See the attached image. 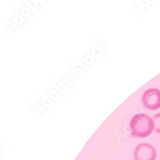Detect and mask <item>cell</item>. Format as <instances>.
<instances>
[{
    "mask_svg": "<svg viewBox=\"0 0 160 160\" xmlns=\"http://www.w3.org/2000/svg\"><path fill=\"white\" fill-rule=\"evenodd\" d=\"M132 135L136 138H145L149 136L154 127L153 120L143 113L133 116L130 122Z\"/></svg>",
    "mask_w": 160,
    "mask_h": 160,
    "instance_id": "obj_1",
    "label": "cell"
},
{
    "mask_svg": "<svg viewBox=\"0 0 160 160\" xmlns=\"http://www.w3.org/2000/svg\"><path fill=\"white\" fill-rule=\"evenodd\" d=\"M142 102L145 108L155 111L160 108V91L156 88L149 89L144 92Z\"/></svg>",
    "mask_w": 160,
    "mask_h": 160,
    "instance_id": "obj_2",
    "label": "cell"
},
{
    "mask_svg": "<svg viewBox=\"0 0 160 160\" xmlns=\"http://www.w3.org/2000/svg\"><path fill=\"white\" fill-rule=\"evenodd\" d=\"M157 152L153 146L148 143L138 145L135 151V160H155Z\"/></svg>",
    "mask_w": 160,
    "mask_h": 160,
    "instance_id": "obj_3",
    "label": "cell"
},
{
    "mask_svg": "<svg viewBox=\"0 0 160 160\" xmlns=\"http://www.w3.org/2000/svg\"><path fill=\"white\" fill-rule=\"evenodd\" d=\"M153 121L154 123V128L156 132L160 133V113L154 116Z\"/></svg>",
    "mask_w": 160,
    "mask_h": 160,
    "instance_id": "obj_4",
    "label": "cell"
}]
</instances>
